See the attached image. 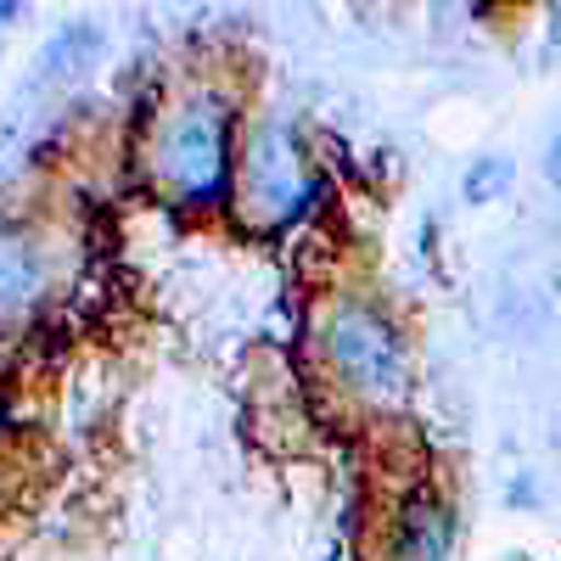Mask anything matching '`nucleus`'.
<instances>
[{"mask_svg":"<svg viewBox=\"0 0 561 561\" xmlns=\"http://www.w3.org/2000/svg\"><path fill=\"white\" fill-rule=\"evenodd\" d=\"M325 354H332L337 377L370 399L382 393H399L404 382V343L399 332L365 304H343L332 309V320H325Z\"/></svg>","mask_w":561,"mask_h":561,"instance_id":"1","label":"nucleus"},{"mask_svg":"<svg viewBox=\"0 0 561 561\" xmlns=\"http://www.w3.org/2000/svg\"><path fill=\"white\" fill-rule=\"evenodd\" d=\"M225 113L208 102V107H192L169 124V140H163V174L180 185L185 203H203L219 192L225 180Z\"/></svg>","mask_w":561,"mask_h":561,"instance_id":"2","label":"nucleus"},{"mask_svg":"<svg viewBox=\"0 0 561 561\" xmlns=\"http://www.w3.org/2000/svg\"><path fill=\"white\" fill-rule=\"evenodd\" d=\"M449 539H455L449 511L433 494H415L399 517V561H444Z\"/></svg>","mask_w":561,"mask_h":561,"instance_id":"3","label":"nucleus"},{"mask_svg":"<svg viewBox=\"0 0 561 561\" xmlns=\"http://www.w3.org/2000/svg\"><path fill=\"white\" fill-rule=\"evenodd\" d=\"M293 158L280 152V140L270 135L264 147L253 152V163H248V185H253V197L259 203H293Z\"/></svg>","mask_w":561,"mask_h":561,"instance_id":"4","label":"nucleus"},{"mask_svg":"<svg viewBox=\"0 0 561 561\" xmlns=\"http://www.w3.org/2000/svg\"><path fill=\"white\" fill-rule=\"evenodd\" d=\"M39 287V259L23 237L0 230V304H23Z\"/></svg>","mask_w":561,"mask_h":561,"instance_id":"5","label":"nucleus"},{"mask_svg":"<svg viewBox=\"0 0 561 561\" xmlns=\"http://www.w3.org/2000/svg\"><path fill=\"white\" fill-rule=\"evenodd\" d=\"M96 39H102V34L90 28V23H73V28H62V34L51 39V51H45L39 68H45V73H73L84 51H96Z\"/></svg>","mask_w":561,"mask_h":561,"instance_id":"6","label":"nucleus"},{"mask_svg":"<svg viewBox=\"0 0 561 561\" xmlns=\"http://www.w3.org/2000/svg\"><path fill=\"white\" fill-rule=\"evenodd\" d=\"M505 180H511V163H505V158H483L472 174H466V197H472V203H489V197L505 192Z\"/></svg>","mask_w":561,"mask_h":561,"instance_id":"7","label":"nucleus"},{"mask_svg":"<svg viewBox=\"0 0 561 561\" xmlns=\"http://www.w3.org/2000/svg\"><path fill=\"white\" fill-rule=\"evenodd\" d=\"M545 180H550L556 192H561V129L550 135V147H545Z\"/></svg>","mask_w":561,"mask_h":561,"instance_id":"8","label":"nucleus"},{"mask_svg":"<svg viewBox=\"0 0 561 561\" xmlns=\"http://www.w3.org/2000/svg\"><path fill=\"white\" fill-rule=\"evenodd\" d=\"M0 18H18V7H12V0H0Z\"/></svg>","mask_w":561,"mask_h":561,"instance_id":"9","label":"nucleus"}]
</instances>
